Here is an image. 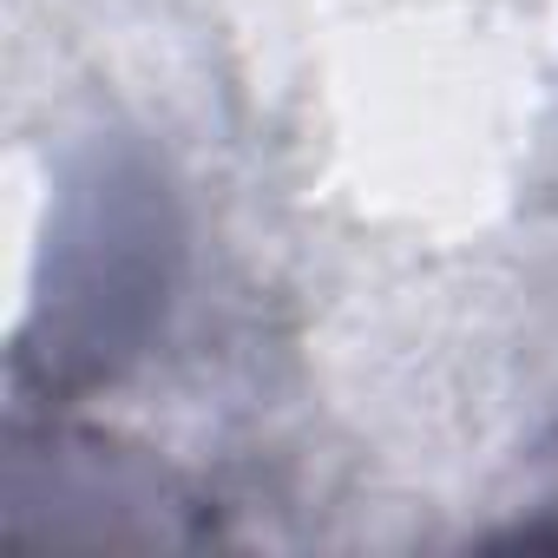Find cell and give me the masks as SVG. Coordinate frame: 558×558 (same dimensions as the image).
<instances>
[{
  "instance_id": "2",
  "label": "cell",
  "mask_w": 558,
  "mask_h": 558,
  "mask_svg": "<svg viewBox=\"0 0 558 558\" xmlns=\"http://www.w3.org/2000/svg\"><path fill=\"white\" fill-rule=\"evenodd\" d=\"M512 538H519V545H558V493L545 499V519H532V525H519Z\"/></svg>"
},
{
  "instance_id": "1",
  "label": "cell",
  "mask_w": 558,
  "mask_h": 558,
  "mask_svg": "<svg viewBox=\"0 0 558 558\" xmlns=\"http://www.w3.org/2000/svg\"><path fill=\"white\" fill-rule=\"evenodd\" d=\"M178 276V210L151 158L112 151L73 191L53 230L47 296L21 342V375L40 368L47 395L112 381L165 316Z\"/></svg>"
}]
</instances>
